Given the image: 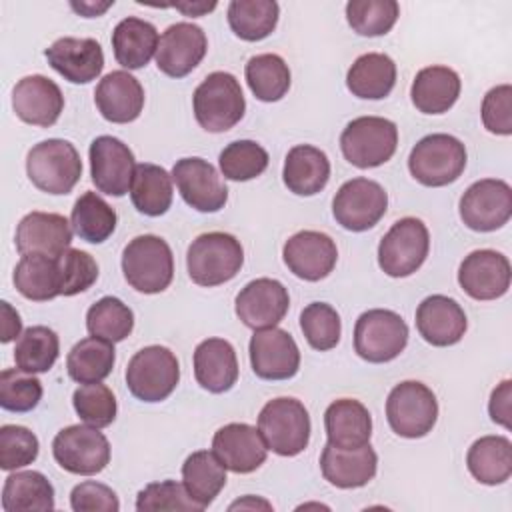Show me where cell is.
<instances>
[{
  "label": "cell",
  "mask_w": 512,
  "mask_h": 512,
  "mask_svg": "<svg viewBox=\"0 0 512 512\" xmlns=\"http://www.w3.org/2000/svg\"><path fill=\"white\" fill-rule=\"evenodd\" d=\"M244 264V250L228 232L200 234L186 252L188 276L198 286H218L232 280Z\"/></svg>",
  "instance_id": "6da1fadb"
},
{
  "label": "cell",
  "mask_w": 512,
  "mask_h": 512,
  "mask_svg": "<svg viewBox=\"0 0 512 512\" xmlns=\"http://www.w3.org/2000/svg\"><path fill=\"white\" fill-rule=\"evenodd\" d=\"M192 108L206 132L220 134L242 120L246 100L240 82L230 72H212L196 86Z\"/></svg>",
  "instance_id": "7a4b0ae2"
},
{
  "label": "cell",
  "mask_w": 512,
  "mask_h": 512,
  "mask_svg": "<svg viewBox=\"0 0 512 512\" xmlns=\"http://www.w3.org/2000/svg\"><path fill=\"white\" fill-rule=\"evenodd\" d=\"M126 282L142 294L166 290L174 278V256L168 242L154 234L132 238L122 250Z\"/></svg>",
  "instance_id": "3957f363"
},
{
  "label": "cell",
  "mask_w": 512,
  "mask_h": 512,
  "mask_svg": "<svg viewBox=\"0 0 512 512\" xmlns=\"http://www.w3.org/2000/svg\"><path fill=\"white\" fill-rule=\"evenodd\" d=\"M26 172L38 190L46 194H68L82 176V160L72 142L48 138L30 148Z\"/></svg>",
  "instance_id": "277c9868"
},
{
  "label": "cell",
  "mask_w": 512,
  "mask_h": 512,
  "mask_svg": "<svg viewBox=\"0 0 512 512\" xmlns=\"http://www.w3.org/2000/svg\"><path fill=\"white\" fill-rule=\"evenodd\" d=\"M258 430L278 456H296L310 442V416L296 398H274L266 402L258 414Z\"/></svg>",
  "instance_id": "5b68a950"
},
{
  "label": "cell",
  "mask_w": 512,
  "mask_h": 512,
  "mask_svg": "<svg viewBox=\"0 0 512 512\" xmlns=\"http://www.w3.org/2000/svg\"><path fill=\"white\" fill-rule=\"evenodd\" d=\"M410 174L424 186L440 188L456 182L466 168V148L450 134H428L408 156Z\"/></svg>",
  "instance_id": "8992f818"
},
{
  "label": "cell",
  "mask_w": 512,
  "mask_h": 512,
  "mask_svg": "<svg viewBox=\"0 0 512 512\" xmlns=\"http://www.w3.org/2000/svg\"><path fill=\"white\" fill-rule=\"evenodd\" d=\"M398 146V128L382 116H360L340 134L344 158L356 168H376L388 162Z\"/></svg>",
  "instance_id": "52a82bcc"
},
{
  "label": "cell",
  "mask_w": 512,
  "mask_h": 512,
  "mask_svg": "<svg viewBox=\"0 0 512 512\" xmlns=\"http://www.w3.org/2000/svg\"><path fill=\"white\" fill-rule=\"evenodd\" d=\"M180 380V364L166 346H146L138 350L126 366V386L142 402L166 400Z\"/></svg>",
  "instance_id": "ba28073f"
},
{
  "label": "cell",
  "mask_w": 512,
  "mask_h": 512,
  "mask_svg": "<svg viewBox=\"0 0 512 512\" xmlns=\"http://www.w3.org/2000/svg\"><path fill=\"white\" fill-rule=\"evenodd\" d=\"M430 234L422 220L406 216L392 224L378 244V266L392 278L414 274L426 260Z\"/></svg>",
  "instance_id": "9c48e42d"
},
{
  "label": "cell",
  "mask_w": 512,
  "mask_h": 512,
  "mask_svg": "<svg viewBox=\"0 0 512 512\" xmlns=\"http://www.w3.org/2000/svg\"><path fill=\"white\" fill-rule=\"evenodd\" d=\"M408 344V326L392 310L374 308L362 312L354 326V350L372 364L390 362L400 356Z\"/></svg>",
  "instance_id": "30bf717a"
},
{
  "label": "cell",
  "mask_w": 512,
  "mask_h": 512,
  "mask_svg": "<svg viewBox=\"0 0 512 512\" xmlns=\"http://www.w3.org/2000/svg\"><path fill=\"white\" fill-rule=\"evenodd\" d=\"M386 420L402 438L426 436L438 420V402L434 392L416 380L396 384L386 400Z\"/></svg>",
  "instance_id": "8fae6325"
},
{
  "label": "cell",
  "mask_w": 512,
  "mask_h": 512,
  "mask_svg": "<svg viewBox=\"0 0 512 512\" xmlns=\"http://www.w3.org/2000/svg\"><path fill=\"white\" fill-rule=\"evenodd\" d=\"M52 454L60 468L78 476L102 472L110 462V442L100 428L72 424L52 440Z\"/></svg>",
  "instance_id": "7c38bea8"
},
{
  "label": "cell",
  "mask_w": 512,
  "mask_h": 512,
  "mask_svg": "<svg viewBox=\"0 0 512 512\" xmlns=\"http://www.w3.org/2000/svg\"><path fill=\"white\" fill-rule=\"evenodd\" d=\"M386 208V190L368 178H352L344 182L332 200L336 222L350 232L370 230L386 214Z\"/></svg>",
  "instance_id": "4fadbf2b"
},
{
  "label": "cell",
  "mask_w": 512,
  "mask_h": 512,
  "mask_svg": "<svg viewBox=\"0 0 512 512\" xmlns=\"http://www.w3.org/2000/svg\"><path fill=\"white\" fill-rule=\"evenodd\" d=\"M512 216V188L504 180L484 178L466 188L460 198V218L476 232H494Z\"/></svg>",
  "instance_id": "5bb4252c"
},
{
  "label": "cell",
  "mask_w": 512,
  "mask_h": 512,
  "mask_svg": "<svg viewBox=\"0 0 512 512\" xmlns=\"http://www.w3.org/2000/svg\"><path fill=\"white\" fill-rule=\"evenodd\" d=\"M90 176L98 192L108 196H124L130 190L136 162L132 150L114 136H98L90 150Z\"/></svg>",
  "instance_id": "9a60e30c"
},
{
  "label": "cell",
  "mask_w": 512,
  "mask_h": 512,
  "mask_svg": "<svg viewBox=\"0 0 512 512\" xmlns=\"http://www.w3.org/2000/svg\"><path fill=\"white\" fill-rule=\"evenodd\" d=\"M172 180L182 200L198 212H218L228 200V188L218 170L204 158H180L172 168Z\"/></svg>",
  "instance_id": "2e32d148"
},
{
  "label": "cell",
  "mask_w": 512,
  "mask_h": 512,
  "mask_svg": "<svg viewBox=\"0 0 512 512\" xmlns=\"http://www.w3.org/2000/svg\"><path fill=\"white\" fill-rule=\"evenodd\" d=\"M250 364L262 380H288L300 368V350L296 340L282 328L254 330L250 338Z\"/></svg>",
  "instance_id": "e0dca14e"
},
{
  "label": "cell",
  "mask_w": 512,
  "mask_h": 512,
  "mask_svg": "<svg viewBox=\"0 0 512 512\" xmlns=\"http://www.w3.org/2000/svg\"><path fill=\"white\" fill-rule=\"evenodd\" d=\"M290 306L288 290L274 278H256L236 296L234 310L240 322L252 330L274 328L282 322Z\"/></svg>",
  "instance_id": "ac0fdd59"
},
{
  "label": "cell",
  "mask_w": 512,
  "mask_h": 512,
  "mask_svg": "<svg viewBox=\"0 0 512 512\" xmlns=\"http://www.w3.org/2000/svg\"><path fill=\"white\" fill-rule=\"evenodd\" d=\"M208 40L200 26L176 22L168 26L158 42L156 66L170 78H184L206 56Z\"/></svg>",
  "instance_id": "d6986e66"
},
{
  "label": "cell",
  "mask_w": 512,
  "mask_h": 512,
  "mask_svg": "<svg viewBox=\"0 0 512 512\" xmlns=\"http://www.w3.org/2000/svg\"><path fill=\"white\" fill-rule=\"evenodd\" d=\"M282 258L294 276L306 282H318L334 270L338 250L328 234L318 230H302L286 240Z\"/></svg>",
  "instance_id": "ffe728a7"
},
{
  "label": "cell",
  "mask_w": 512,
  "mask_h": 512,
  "mask_svg": "<svg viewBox=\"0 0 512 512\" xmlns=\"http://www.w3.org/2000/svg\"><path fill=\"white\" fill-rule=\"evenodd\" d=\"M510 262L496 250H474L458 268V284L474 300H496L510 288Z\"/></svg>",
  "instance_id": "44dd1931"
},
{
  "label": "cell",
  "mask_w": 512,
  "mask_h": 512,
  "mask_svg": "<svg viewBox=\"0 0 512 512\" xmlns=\"http://www.w3.org/2000/svg\"><path fill=\"white\" fill-rule=\"evenodd\" d=\"M212 452L220 458L226 470L250 474L264 464L268 446L258 428L246 422H232L216 430Z\"/></svg>",
  "instance_id": "7402d4cb"
},
{
  "label": "cell",
  "mask_w": 512,
  "mask_h": 512,
  "mask_svg": "<svg viewBox=\"0 0 512 512\" xmlns=\"http://www.w3.org/2000/svg\"><path fill=\"white\" fill-rule=\"evenodd\" d=\"M12 108L22 122L48 128L60 118L64 96L54 80L42 74H32L16 82L12 90Z\"/></svg>",
  "instance_id": "603a6c76"
},
{
  "label": "cell",
  "mask_w": 512,
  "mask_h": 512,
  "mask_svg": "<svg viewBox=\"0 0 512 512\" xmlns=\"http://www.w3.org/2000/svg\"><path fill=\"white\" fill-rule=\"evenodd\" d=\"M44 56L48 64L72 84H88L96 80L104 68V52L94 38H58L44 50Z\"/></svg>",
  "instance_id": "cb8c5ba5"
},
{
  "label": "cell",
  "mask_w": 512,
  "mask_h": 512,
  "mask_svg": "<svg viewBox=\"0 0 512 512\" xmlns=\"http://www.w3.org/2000/svg\"><path fill=\"white\" fill-rule=\"evenodd\" d=\"M72 224L54 212H30L26 214L16 228V250L26 254H44L58 258L70 248L72 242Z\"/></svg>",
  "instance_id": "d4e9b609"
},
{
  "label": "cell",
  "mask_w": 512,
  "mask_h": 512,
  "mask_svg": "<svg viewBox=\"0 0 512 512\" xmlns=\"http://www.w3.org/2000/svg\"><path fill=\"white\" fill-rule=\"evenodd\" d=\"M466 326V314L454 298L432 294L418 304L416 328L420 336L432 346L444 348L460 342Z\"/></svg>",
  "instance_id": "484cf974"
},
{
  "label": "cell",
  "mask_w": 512,
  "mask_h": 512,
  "mask_svg": "<svg viewBox=\"0 0 512 512\" xmlns=\"http://www.w3.org/2000/svg\"><path fill=\"white\" fill-rule=\"evenodd\" d=\"M94 102L104 120L114 124L134 122L144 108V90L130 72H108L94 90Z\"/></svg>",
  "instance_id": "4316f807"
},
{
  "label": "cell",
  "mask_w": 512,
  "mask_h": 512,
  "mask_svg": "<svg viewBox=\"0 0 512 512\" xmlns=\"http://www.w3.org/2000/svg\"><path fill=\"white\" fill-rule=\"evenodd\" d=\"M378 468V456L370 444L344 450L326 444L320 456V470L324 480L336 488H360L366 486Z\"/></svg>",
  "instance_id": "83f0119b"
},
{
  "label": "cell",
  "mask_w": 512,
  "mask_h": 512,
  "mask_svg": "<svg viewBox=\"0 0 512 512\" xmlns=\"http://www.w3.org/2000/svg\"><path fill=\"white\" fill-rule=\"evenodd\" d=\"M196 382L212 392H228L238 380V360L234 346L224 338H206L194 350Z\"/></svg>",
  "instance_id": "f1b7e54d"
},
{
  "label": "cell",
  "mask_w": 512,
  "mask_h": 512,
  "mask_svg": "<svg viewBox=\"0 0 512 512\" xmlns=\"http://www.w3.org/2000/svg\"><path fill=\"white\" fill-rule=\"evenodd\" d=\"M328 444L344 450L370 444L372 418L368 408L354 398L334 400L324 412Z\"/></svg>",
  "instance_id": "f546056e"
},
{
  "label": "cell",
  "mask_w": 512,
  "mask_h": 512,
  "mask_svg": "<svg viewBox=\"0 0 512 512\" xmlns=\"http://www.w3.org/2000/svg\"><path fill=\"white\" fill-rule=\"evenodd\" d=\"M282 178L290 192L298 196H314L324 190L330 180V160L320 148L298 144L286 154Z\"/></svg>",
  "instance_id": "4dcf8cb0"
},
{
  "label": "cell",
  "mask_w": 512,
  "mask_h": 512,
  "mask_svg": "<svg viewBox=\"0 0 512 512\" xmlns=\"http://www.w3.org/2000/svg\"><path fill=\"white\" fill-rule=\"evenodd\" d=\"M158 30L152 22L128 16L120 20L112 30L114 58L122 68L138 70L144 68L158 50Z\"/></svg>",
  "instance_id": "1f68e13d"
},
{
  "label": "cell",
  "mask_w": 512,
  "mask_h": 512,
  "mask_svg": "<svg viewBox=\"0 0 512 512\" xmlns=\"http://www.w3.org/2000/svg\"><path fill=\"white\" fill-rule=\"evenodd\" d=\"M460 76L448 66L422 68L410 88L412 104L422 114H444L460 96Z\"/></svg>",
  "instance_id": "d6a6232c"
},
{
  "label": "cell",
  "mask_w": 512,
  "mask_h": 512,
  "mask_svg": "<svg viewBox=\"0 0 512 512\" xmlns=\"http://www.w3.org/2000/svg\"><path fill=\"white\" fill-rule=\"evenodd\" d=\"M396 84V64L388 54L368 52L354 60L346 74V86L356 98L382 100Z\"/></svg>",
  "instance_id": "836d02e7"
},
{
  "label": "cell",
  "mask_w": 512,
  "mask_h": 512,
  "mask_svg": "<svg viewBox=\"0 0 512 512\" xmlns=\"http://www.w3.org/2000/svg\"><path fill=\"white\" fill-rule=\"evenodd\" d=\"M470 474L486 486L504 484L512 474V444L506 436H482L466 454Z\"/></svg>",
  "instance_id": "e575fe53"
},
{
  "label": "cell",
  "mask_w": 512,
  "mask_h": 512,
  "mask_svg": "<svg viewBox=\"0 0 512 512\" xmlns=\"http://www.w3.org/2000/svg\"><path fill=\"white\" fill-rule=\"evenodd\" d=\"M114 362V344L96 336H88L70 348L66 356V370L74 382L92 384L108 378L114 368Z\"/></svg>",
  "instance_id": "d590c367"
},
{
  "label": "cell",
  "mask_w": 512,
  "mask_h": 512,
  "mask_svg": "<svg viewBox=\"0 0 512 512\" xmlns=\"http://www.w3.org/2000/svg\"><path fill=\"white\" fill-rule=\"evenodd\" d=\"M16 290L34 302H46L60 296L58 260L44 254H26L14 268Z\"/></svg>",
  "instance_id": "8d00e7d4"
},
{
  "label": "cell",
  "mask_w": 512,
  "mask_h": 512,
  "mask_svg": "<svg viewBox=\"0 0 512 512\" xmlns=\"http://www.w3.org/2000/svg\"><path fill=\"white\" fill-rule=\"evenodd\" d=\"M182 484L192 500L206 508L226 486V466L210 450L192 452L182 464Z\"/></svg>",
  "instance_id": "74e56055"
},
{
  "label": "cell",
  "mask_w": 512,
  "mask_h": 512,
  "mask_svg": "<svg viewBox=\"0 0 512 512\" xmlns=\"http://www.w3.org/2000/svg\"><path fill=\"white\" fill-rule=\"evenodd\" d=\"M2 508L6 512L54 510V486L42 472H14L4 480Z\"/></svg>",
  "instance_id": "f35d334b"
},
{
  "label": "cell",
  "mask_w": 512,
  "mask_h": 512,
  "mask_svg": "<svg viewBox=\"0 0 512 512\" xmlns=\"http://www.w3.org/2000/svg\"><path fill=\"white\" fill-rule=\"evenodd\" d=\"M172 174L156 164H138L130 184L134 208L144 216H162L172 204Z\"/></svg>",
  "instance_id": "ab89813d"
},
{
  "label": "cell",
  "mask_w": 512,
  "mask_h": 512,
  "mask_svg": "<svg viewBox=\"0 0 512 512\" xmlns=\"http://www.w3.org/2000/svg\"><path fill=\"white\" fill-rule=\"evenodd\" d=\"M280 6L274 0H232L228 4V24L246 42L270 36L278 24Z\"/></svg>",
  "instance_id": "60d3db41"
},
{
  "label": "cell",
  "mask_w": 512,
  "mask_h": 512,
  "mask_svg": "<svg viewBox=\"0 0 512 512\" xmlns=\"http://www.w3.org/2000/svg\"><path fill=\"white\" fill-rule=\"evenodd\" d=\"M118 216L114 208L96 192H84L72 208V230L90 244H102L116 230Z\"/></svg>",
  "instance_id": "b9f144b4"
},
{
  "label": "cell",
  "mask_w": 512,
  "mask_h": 512,
  "mask_svg": "<svg viewBox=\"0 0 512 512\" xmlns=\"http://www.w3.org/2000/svg\"><path fill=\"white\" fill-rule=\"evenodd\" d=\"M60 354V340L58 334L48 326H30L26 328L14 348V362L16 368L40 374L48 372Z\"/></svg>",
  "instance_id": "7bdbcfd3"
},
{
  "label": "cell",
  "mask_w": 512,
  "mask_h": 512,
  "mask_svg": "<svg viewBox=\"0 0 512 512\" xmlns=\"http://www.w3.org/2000/svg\"><path fill=\"white\" fill-rule=\"evenodd\" d=\"M246 82L262 102H278L290 88V68L278 54H256L246 64Z\"/></svg>",
  "instance_id": "ee69618b"
},
{
  "label": "cell",
  "mask_w": 512,
  "mask_h": 512,
  "mask_svg": "<svg viewBox=\"0 0 512 512\" xmlns=\"http://www.w3.org/2000/svg\"><path fill=\"white\" fill-rule=\"evenodd\" d=\"M86 328L90 336L116 344L130 336L134 328V314L120 298L104 296L88 308Z\"/></svg>",
  "instance_id": "f6af8a7d"
},
{
  "label": "cell",
  "mask_w": 512,
  "mask_h": 512,
  "mask_svg": "<svg viewBox=\"0 0 512 512\" xmlns=\"http://www.w3.org/2000/svg\"><path fill=\"white\" fill-rule=\"evenodd\" d=\"M400 16L396 0H350L346 20L360 36H382L392 30Z\"/></svg>",
  "instance_id": "bcb514c9"
},
{
  "label": "cell",
  "mask_w": 512,
  "mask_h": 512,
  "mask_svg": "<svg viewBox=\"0 0 512 512\" xmlns=\"http://www.w3.org/2000/svg\"><path fill=\"white\" fill-rule=\"evenodd\" d=\"M218 162L224 178L246 182L268 168V152L254 140H236L220 152Z\"/></svg>",
  "instance_id": "7dc6e473"
},
{
  "label": "cell",
  "mask_w": 512,
  "mask_h": 512,
  "mask_svg": "<svg viewBox=\"0 0 512 512\" xmlns=\"http://www.w3.org/2000/svg\"><path fill=\"white\" fill-rule=\"evenodd\" d=\"M300 328L306 342L320 352L332 350L340 342V316L326 302H312L300 314Z\"/></svg>",
  "instance_id": "c3c4849f"
},
{
  "label": "cell",
  "mask_w": 512,
  "mask_h": 512,
  "mask_svg": "<svg viewBox=\"0 0 512 512\" xmlns=\"http://www.w3.org/2000/svg\"><path fill=\"white\" fill-rule=\"evenodd\" d=\"M72 404L80 420L94 428H106L114 422L118 406L112 390L102 382L82 384L74 390Z\"/></svg>",
  "instance_id": "681fc988"
},
{
  "label": "cell",
  "mask_w": 512,
  "mask_h": 512,
  "mask_svg": "<svg viewBox=\"0 0 512 512\" xmlns=\"http://www.w3.org/2000/svg\"><path fill=\"white\" fill-rule=\"evenodd\" d=\"M42 400V382L20 368H6L0 374V406L10 412H30Z\"/></svg>",
  "instance_id": "f907efd6"
},
{
  "label": "cell",
  "mask_w": 512,
  "mask_h": 512,
  "mask_svg": "<svg viewBox=\"0 0 512 512\" xmlns=\"http://www.w3.org/2000/svg\"><path fill=\"white\" fill-rule=\"evenodd\" d=\"M56 260L60 270V296H76L88 290L98 278V264L84 250L68 248Z\"/></svg>",
  "instance_id": "816d5d0a"
},
{
  "label": "cell",
  "mask_w": 512,
  "mask_h": 512,
  "mask_svg": "<svg viewBox=\"0 0 512 512\" xmlns=\"http://www.w3.org/2000/svg\"><path fill=\"white\" fill-rule=\"evenodd\" d=\"M40 444L26 426L4 424L0 428V468L10 472L32 464L38 458Z\"/></svg>",
  "instance_id": "f5cc1de1"
},
{
  "label": "cell",
  "mask_w": 512,
  "mask_h": 512,
  "mask_svg": "<svg viewBox=\"0 0 512 512\" xmlns=\"http://www.w3.org/2000/svg\"><path fill=\"white\" fill-rule=\"evenodd\" d=\"M136 510L138 512H150V510H204L192 496L188 494L186 486L176 480H162L152 482L146 488L138 492L136 498Z\"/></svg>",
  "instance_id": "db71d44e"
},
{
  "label": "cell",
  "mask_w": 512,
  "mask_h": 512,
  "mask_svg": "<svg viewBox=\"0 0 512 512\" xmlns=\"http://www.w3.org/2000/svg\"><path fill=\"white\" fill-rule=\"evenodd\" d=\"M482 124L488 132L498 136L512 134V86L500 84L486 92L482 100Z\"/></svg>",
  "instance_id": "11a10c76"
},
{
  "label": "cell",
  "mask_w": 512,
  "mask_h": 512,
  "mask_svg": "<svg viewBox=\"0 0 512 512\" xmlns=\"http://www.w3.org/2000/svg\"><path fill=\"white\" fill-rule=\"evenodd\" d=\"M70 506L74 512H118L120 502L116 492L94 480L80 482L70 492Z\"/></svg>",
  "instance_id": "9f6ffc18"
},
{
  "label": "cell",
  "mask_w": 512,
  "mask_h": 512,
  "mask_svg": "<svg viewBox=\"0 0 512 512\" xmlns=\"http://www.w3.org/2000/svg\"><path fill=\"white\" fill-rule=\"evenodd\" d=\"M488 412L496 424L510 428V412H512V382L510 380H502L492 390V396L488 402Z\"/></svg>",
  "instance_id": "6f0895ef"
},
{
  "label": "cell",
  "mask_w": 512,
  "mask_h": 512,
  "mask_svg": "<svg viewBox=\"0 0 512 512\" xmlns=\"http://www.w3.org/2000/svg\"><path fill=\"white\" fill-rule=\"evenodd\" d=\"M0 308H2V336L0 340L4 344H8L10 340H14L16 336L22 334V320H20V314L10 306V302H0Z\"/></svg>",
  "instance_id": "680465c9"
},
{
  "label": "cell",
  "mask_w": 512,
  "mask_h": 512,
  "mask_svg": "<svg viewBox=\"0 0 512 512\" xmlns=\"http://www.w3.org/2000/svg\"><path fill=\"white\" fill-rule=\"evenodd\" d=\"M114 2H102V4H96V2H70L72 10H76L80 16L84 18H94V16H100L102 12H106Z\"/></svg>",
  "instance_id": "91938a15"
},
{
  "label": "cell",
  "mask_w": 512,
  "mask_h": 512,
  "mask_svg": "<svg viewBox=\"0 0 512 512\" xmlns=\"http://www.w3.org/2000/svg\"><path fill=\"white\" fill-rule=\"evenodd\" d=\"M176 10L184 12L186 16H202L216 8V2H192V4H174Z\"/></svg>",
  "instance_id": "94428289"
},
{
  "label": "cell",
  "mask_w": 512,
  "mask_h": 512,
  "mask_svg": "<svg viewBox=\"0 0 512 512\" xmlns=\"http://www.w3.org/2000/svg\"><path fill=\"white\" fill-rule=\"evenodd\" d=\"M236 508H264V510H270L272 504H268L266 500L254 498V496H246V498L236 500V502L230 504V510H236Z\"/></svg>",
  "instance_id": "6125c7cd"
}]
</instances>
